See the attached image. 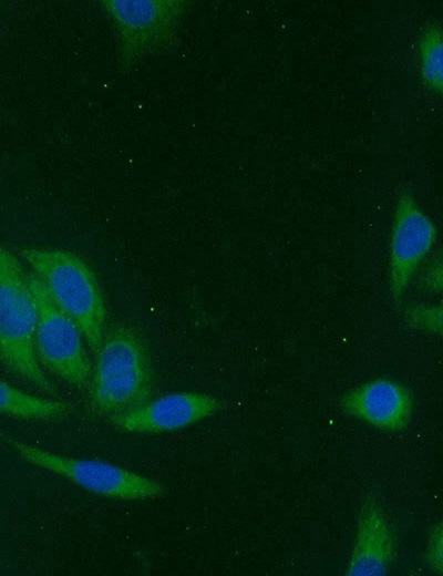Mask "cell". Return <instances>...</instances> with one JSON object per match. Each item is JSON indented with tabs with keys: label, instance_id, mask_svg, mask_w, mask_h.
<instances>
[{
	"label": "cell",
	"instance_id": "cell-16",
	"mask_svg": "<svg viewBox=\"0 0 443 576\" xmlns=\"http://www.w3.org/2000/svg\"><path fill=\"white\" fill-rule=\"evenodd\" d=\"M6 435H7V434H6L3 431L0 430V439L6 438Z\"/></svg>",
	"mask_w": 443,
	"mask_h": 576
},
{
	"label": "cell",
	"instance_id": "cell-7",
	"mask_svg": "<svg viewBox=\"0 0 443 576\" xmlns=\"http://www.w3.org/2000/svg\"><path fill=\"white\" fill-rule=\"evenodd\" d=\"M436 227L414 197L402 193L398 199L390 238V286L400 302L421 263L436 240Z\"/></svg>",
	"mask_w": 443,
	"mask_h": 576
},
{
	"label": "cell",
	"instance_id": "cell-13",
	"mask_svg": "<svg viewBox=\"0 0 443 576\" xmlns=\"http://www.w3.org/2000/svg\"><path fill=\"white\" fill-rule=\"evenodd\" d=\"M404 319L414 329L439 335L442 331L440 305H412L405 309Z\"/></svg>",
	"mask_w": 443,
	"mask_h": 576
},
{
	"label": "cell",
	"instance_id": "cell-4",
	"mask_svg": "<svg viewBox=\"0 0 443 576\" xmlns=\"http://www.w3.org/2000/svg\"><path fill=\"white\" fill-rule=\"evenodd\" d=\"M101 4L116 31L124 70L169 50L187 8L183 0H103Z\"/></svg>",
	"mask_w": 443,
	"mask_h": 576
},
{
	"label": "cell",
	"instance_id": "cell-11",
	"mask_svg": "<svg viewBox=\"0 0 443 576\" xmlns=\"http://www.w3.org/2000/svg\"><path fill=\"white\" fill-rule=\"evenodd\" d=\"M71 404L22 391L0 380V414L25 421H56L68 416Z\"/></svg>",
	"mask_w": 443,
	"mask_h": 576
},
{
	"label": "cell",
	"instance_id": "cell-15",
	"mask_svg": "<svg viewBox=\"0 0 443 576\" xmlns=\"http://www.w3.org/2000/svg\"><path fill=\"white\" fill-rule=\"evenodd\" d=\"M423 287L427 290L440 291L442 287L441 258L434 259L422 277Z\"/></svg>",
	"mask_w": 443,
	"mask_h": 576
},
{
	"label": "cell",
	"instance_id": "cell-1",
	"mask_svg": "<svg viewBox=\"0 0 443 576\" xmlns=\"http://www.w3.org/2000/svg\"><path fill=\"white\" fill-rule=\"evenodd\" d=\"M87 383L92 410L113 416L152 399L154 372L147 348L136 330L116 327L104 336Z\"/></svg>",
	"mask_w": 443,
	"mask_h": 576
},
{
	"label": "cell",
	"instance_id": "cell-8",
	"mask_svg": "<svg viewBox=\"0 0 443 576\" xmlns=\"http://www.w3.org/2000/svg\"><path fill=\"white\" fill-rule=\"evenodd\" d=\"M222 408V401L202 392H175L107 418L113 426L127 433L177 431L197 423Z\"/></svg>",
	"mask_w": 443,
	"mask_h": 576
},
{
	"label": "cell",
	"instance_id": "cell-12",
	"mask_svg": "<svg viewBox=\"0 0 443 576\" xmlns=\"http://www.w3.org/2000/svg\"><path fill=\"white\" fill-rule=\"evenodd\" d=\"M442 33L432 25L424 32L420 43L421 74L432 91L441 94L443 89Z\"/></svg>",
	"mask_w": 443,
	"mask_h": 576
},
{
	"label": "cell",
	"instance_id": "cell-9",
	"mask_svg": "<svg viewBox=\"0 0 443 576\" xmlns=\"http://www.w3.org/2000/svg\"><path fill=\"white\" fill-rule=\"evenodd\" d=\"M341 409L377 429L398 432L405 429L411 420L413 399L403 384L381 378L347 392L341 400Z\"/></svg>",
	"mask_w": 443,
	"mask_h": 576
},
{
	"label": "cell",
	"instance_id": "cell-10",
	"mask_svg": "<svg viewBox=\"0 0 443 576\" xmlns=\"http://www.w3.org/2000/svg\"><path fill=\"white\" fill-rule=\"evenodd\" d=\"M395 535L380 504L368 497L360 510L353 549L346 574L385 575L394 560Z\"/></svg>",
	"mask_w": 443,
	"mask_h": 576
},
{
	"label": "cell",
	"instance_id": "cell-5",
	"mask_svg": "<svg viewBox=\"0 0 443 576\" xmlns=\"http://www.w3.org/2000/svg\"><path fill=\"white\" fill-rule=\"evenodd\" d=\"M7 440L23 461L62 476L92 494L123 501H151L164 495L159 482L119 465L63 456L20 440Z\"/></svg>",
	"mask_w": 443,
	"mask_h": 576
},
{
	"label": "cell",
	"instance_id": "cell-14",
	"mask_svg": "<svg viewBox=\"0 0 443 576\" xmlns=\"http://www.w3.org/2000/svg\"><path fill=\"white\" fill-rule=\"evenodd\" d=\"M427 564L437 573H442V526L436 525L429 538L426 549Z\"/></svg>",
	"mask_w": 443,
	"mask_h": 576
},
{
	"label": "cell",
	"instance_id": "cell-2",
	"mask_svg": "<svg viewBox=\"0 0 443 576\" xmlns=\"http://www.w3.org/2000/svg\"><path fill=\"white\" fill-rule=\"evenodd\" d=\"M19 253L52 301L78 325L96 352L105 336L106 308L91 266L64 249L23 248Z\"/></svg>",
	"mask_w": 443,
	"mask_h": 576
},
{
	"label": "cell",
	"instance_id": "cell-3",
	"mask_svg": "<svg viewBox=\"0 0 443 576\" xmlns=\"http://www.w3.org/2000/svg\"><path fill=\"white\" fill-rule=\"evenodd\" d=\"M38 309L28 274L0 243V361L14 374L45 393L55 388L34 351Z\"/></svg>",
	"mask_w": 443,
	"mask_h": 576
},
{
	"label": "cell",
	"instance_id": "cell-6",
	"mask_svg": "<svg viewBox=\"0 0 443 576\" xmlns=\"http://www.w3.org/2000/svg\"><path fill=\"white\" fill-rule=\"evenodd\" d=\"M28 282L38 309L34 351L40 366L73 387H86L92 363L80 328L52 301L35 275L28 274Z\"/></svg>",
	"mask_w": 443,
	"mask_h": 576
}]
</instances>
